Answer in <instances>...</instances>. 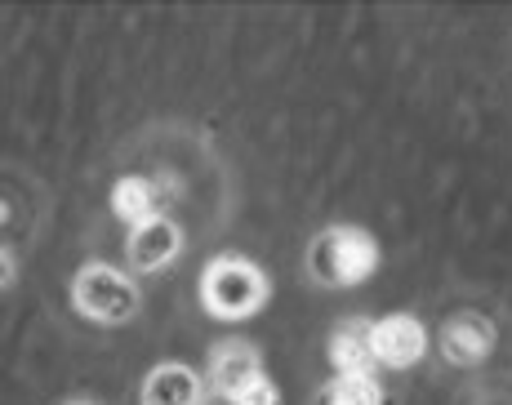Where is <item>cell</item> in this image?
Masks as SVG:
<instances>
[{"label":"cell","instance_id":"obj_1","mask_svg":"<svg viewBox=\"0 0 512 405\" xmlns=\"http://www.w3.org/2000/svg\"><path fill=\"white\" fill-rule=\"evenodd\" d=\"M196 299L214 321H250L254 312L268 308L272 281L259 263H250L245 254H219L201 268V285Z\"/></svg>","mask_w":512,"mask_h":405},{"label":"cell","instance_id":"obj_2","mask_svg":"<svg viewBox=\"0 0 512 405\" xmlns=\"http://www.w3.org/2000/svg\"><path fill=\"white\" fill-rule=\"evenodd\" d=\"M379 268V241L357 223L321 227L308 245V272L326 290H352Z\"/></svg>","mask_w":512,"mask_h":405},{"label":"cell","instance_id":"obj_3","mask_svg":"<svg viewBox=\"0 0 512 405\" xmlns=\"http://www.w3.org/2000/svg\"><path fill=\"white\" fill-rule=\"evenodd\" d=\"M72 303L94 325H130L143 308V294L130 272L112 268V263H85L72 276Z\"/></svg>","mask_w":512,"mask_h":405},{"label":"cell","instance_id":"obj_4","mask_svg":"<svg viewBox=\"0 0 512 405\" xmlns=\"http://www.w3.org/2000/svg\"><path fill=\"white\" fill-rule=\"evenodd\" d=\"M374 352H379L383 370H410L428 357V330H423L419 316L392 312L374 321Z\"/></svg>","mask_w":512,"mask_h":405},{"label":"cell","instance_id":"obj_5","mask_svg":"<svg viewBox=\"0 0 512 405\" xmlns=\"http://www.w3.org/2000/svg\"><path fill=\"white\" fill-rule=\"evenodd\" d=\"M437 352L455 365V370H472V365H481L490 352H495V325H490L481 312L450 316L437 334Z\"/></svg>","mask_w":512,"mask_h":405},{"label":"cell","instance_id":"obj_6","mask_svg":"<svg viewBox=\"0 0 512 405\" xmlns=\"http://www.w3.org/2000/svg\"><path fill=\"white\" fill-rule=\"evenodd\" d=\"M263 374V357L254 343L245 339H223L210 348V361H205V383L210 392H223V397H236L245 383H254Z\"/></svg>","mask_w":512,"mask_h":405},{"label":"cell","instance_id":"obj_7","mask_svg":"<svg viewBox=\"0 0 512 405\" xmlns=\"http://www.w3.org/2000/svg\"><path fill=\"white\" fill-rule=\"evenodd\" d=\"M179 250H183V227L174 219H165V214L152 223H143V227H134L130 241H125V259H130V268L143 272V276L170 268V263L179 259Z\"/></svg>","mask_w":512,"mask_h":405},{"label":"cell","instance_id":"obj_8","mask_svg":"<svg viewBox=\"0 0 512 405\" xmlns=\"http://www.w3.org/2000/svg\"><path fill=\"white\" fill-rule=\"evenodd\" d=\"M205 397V379L183 361H161L139 388V405H205Z\"/></svg>","mask_w":512,"mask_h":405},{"label":"cell","instance_id":"obj_9","mask_svg":"<svg viewBox=\"0 0 512 405\" xmlns=\"http://www.w3.org/2000/svg\"><path fill=\"white\" fill-rule=\"evenodd\" d=\"M330 365L334 374H379V352H374V321H343L330 334Z\"/></svg>","mask_w":512,"mask_h":405},{"label":"cell","instance_id":"obj_10","mask_svg":"<svg viewBox=\"0 0 512 405\" xmlns=\"http://www.w3.org/2000/svg\"><path fill=\"white\" fill-rule=\"evenodd\" d=\"M112 214L130 227V232L143 223H152V219H161V192H156V183L143 179V174L116 179L112 183Z\"/></svg>","mask_w":512,"mask_h":405},{"label":"cell","instance_id":"obj_11","mask_svg":"<svg viewBox=\"0 0 512 405\" xmlns=\"http://www.w3.org/2000/svg\"><path fill=\"white\" fill-rule=\"evenodd\" d=\"M312 405H388L379 374H334Z\"/></svg>","mask_w":512,"mask_h":405},{"label":"cell","instance_id":"obj_12","mask_svg":"<svg viewBox=\"0 0 512 405\" xmlns=\"http://www.w3.org/2000/svg\"><path fill=\"white\" fill-rule=\"evenodd\" d=\"M236 401L241 405H281V392H277V383H272L268 374H259L254 383H245V388L236 392Z\"/></svg>","mask_w":512,"mask_h":405},{"label":"cell","instance_id":"obj_13","mask_svg":"<svg viewBox=\"0 0 512 405\" xmlns=\"http://www.w3.org/2000/svg\"><path fill=\"white\" fill-rule=\"evenodd\" d=\"M205 405H241L236 397H223V392H210V397H205Z\"/></svg>","mask_w":512,"mask_h":405},{"label":"cell","instance_id":"obj_14","mask_svg":"<svg viewBox=\"0 0 512 405\" xmlns=\"http://www.w3.org/2000/svg\"><path fill=\"white\" fill-rule=\"evenodd\" d=\"M67 405H94V401H67Z\"/></svg>","mask_w":512,"mask_h":405}]
</instances>
